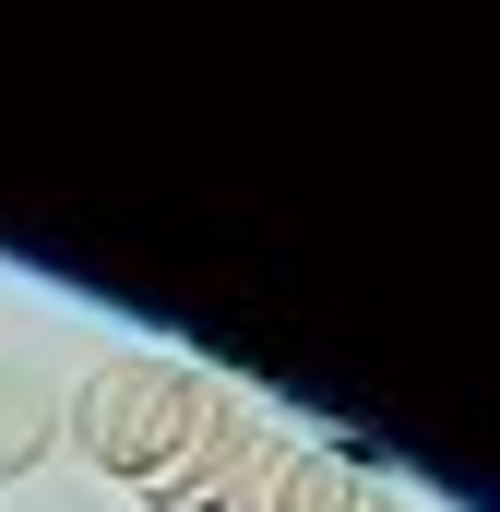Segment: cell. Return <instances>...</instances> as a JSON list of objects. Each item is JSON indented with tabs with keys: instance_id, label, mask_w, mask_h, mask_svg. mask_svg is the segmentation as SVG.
Returning a JSON list of instances; mask_svg holds the SVG:
<instances>
[{
	"instance_id": "6da1fadb",
	"label": "cell",
	"mask_w": 500,
	"mask_h": 512,
	"mask_svg": "<svg viewBox=\"0 0 500 512\" xmlns=\"http://www.w3.org/2000/svg\"><path fill=\"white\" fill-rule=\"evenodd\" d=\"M191 417H203V370L191 358H155V346H120V358H96L72 382V453L96 477H120V489H155L179 465Z\"/></svg>"
},
{
	"instance_id": "7a4b0ae2",
	"label": "cell",
	"mask_w": 500,
	"mask_h": 512,
	"mask_svg": "<svg viewBox=\"0 0 500 512\" xmlns=\"http://www.w3.org/2000/svg\"><path fill=\"white\" fill-rule=\"evenodd\" d=\"M262 441H274V417L250 405V393L227 382H203V417H191V441H179V465L143 489L155 512H227L250 489V465H262Z\"/></svg>"
},
{
	"instance_id": "3957f363",
	"label": "cell",
	"mask_w": 500,
	"mask_h": 512,
	"mask_svg": "<svg viewBox=\"0 0 500 512\" xmlns=\"http://www.w3.org/2000/svg\"><path fill=\"white\" fill-rule=\"evenodd\" d=\"M370 489V465L346 453V441H310V429H274L262 441V465H250V489L227 512H358Z\"/></svg>"
},
{
	"instance_id": "277c9868",
	"label": "cell",
	"mask_w": 500,
	"mask_h": 512,
	"mask_svg": "<svg viewBox=\"0 0 500 512\" xmlns=\"http://www.w3.org/2000/svg\"><path fill=\"white\" fill-rule=\"evenodd\" d=\"M358 512H405V501H393V489H381V477H370V489H358Z\"/></svg>"
}]
</instances>
